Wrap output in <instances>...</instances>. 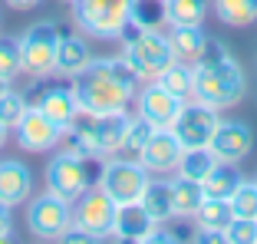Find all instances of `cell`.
Segmentation results:
<instances>
[{"label":"cell","mask_w":257,"mask_h":244,"mask_svg":"<svg viewBox=\"0 0 257 244\" xmlns=\"http://www.w3.org/2000/svg\"><path fill=\"white\" fill-rule=\"evenodd\" d=\"M30 109V102H27V96L17 89H4L0 92V122L7 126V129H17V122L23 119V112Z\"/></svg>","instance_id":"cell-31"},{"label":"cell","mask_w":257,"mask_h":244,"mask_svg":"<svg viewBox=\"0 0 257 244\" xmlns=\"http://www.w3.org/2000/svg\"><path fill=\"white\" fill-rule=\"evenodd\" d=\"M136 83L132 69L125 60H96L73 76V92L83 112L92 115H112V112H128V102H136Z\"/></svg>","instance_id":"cell-1"},{"label":"cell","mask_w":257,"mask_h":244,"mask_svg":"<svg viewBox=\"0 0 257 244\" xmlns=\"http://www.w3.org/2000/svg\"><path fill=\"white\" fill-rule=\"evenodd\" d=\"M218 165L211 149H185L182 152V162H178V172L175 175L182 178H195V182H204V175Z\"/></svg>","instance_id":"cell-29"},{"label":"cell","mask_w":257,"mask_h":244,"mask_svg":"<svg viewBox=\"0 0 257 244\" xmlns=\"http://www.w3.org/2000/svg\"><path fill=\"white\" fill-rule=\"evenodd\" d=\"M112 218H115V201L99 188V182L73 201V228L86 231L92 241H102L112 234Z\"/></svg>","instance_id":"cell-9"},{"label":"cell","mask_w":257,"mask_h":244,"mask_svg":"<svg viewBox=\"0 0 257 244\" xmlns=\"http://www.w3.org/2000/svg\"><path fill=\"white\" fill-rule=\"evenodd\" d=\"M231 211H234V218H254L257 221V182L244 178L237 185V191L231 195Z\"/></svg>","instance_id":"cell-32"},{"label":"cell","mask_w":257,"mask_h":244,"mask_svg":"<svg viewBox=\"0 0 257 244\" xmlns=\"http://www.w3.org/2000/svg\"><path fill=\"white\" fill-rule=\"evenodd\" d=\"M168 43H172L175 60L188 63V66H195L204 56V50H208V37L201 33V27H172L168 30Z\"/></svg>","instance_id":"cell-22"},{"label":"cell","mask_w":257,"mask_h":244,"mask_svg":"<svg viewBox=\"0 0 257 244\" xmlns=\"http://www.w3.org/2000/svg\"><path fill=\"white\" fill-rule=\"evenodd\" d=\"M152 132H155V126H152V122H145L142 115L128 119V129H125V139H122L119 155H122V159L139 162V159H142V152H145V145H149V139H152Z\"/></svg>","instance_id":"cell-27"},{"label":"cell","mask_w":257,"mask_h":244,"mask_svg":"<svg viewBox=\"0 0 257 244\" xmlns=\"http://www.w3.org/2000/svg\"><path fill=\"white\" fill-rule=\"evenodd\" d=\"M211 10L224 27H250L257 20V0H211Z\"/></svg>","instance_id":"cell-26"},{"label":"cell","mask_w":257,"mask_h":244,"mask_svg":"<svg viewBox=\"0 0 257 244\" xmlns=\"http://www.w3.org/2000/svg\"><path fill=\"white\" fill-rule=\"evenodd\" d=\"M218 122H221L218 109L204 106V102H185L178 119L172 122V132L182 142V149H208Z\"/></svg>","instance_id":"cell-11"},{"label":"cell","mask_w":257,"mask_h":244,"mask_svg":"<svg viewBox=\"0 0 257 244\" xmlns=\"http://www.w3.org/2000/svg\"><path fill=\"white\" fill-rule=\"evenodd\" d=\"M204 205V188L195 178L175 175V218H195Z\"/></svg>","instance_id":"cell-24"},{"label":"cell","mask_w":257,"mask_h":244,"mask_svg":"<svg viewBox=\"0 0 257 244\" xmlns=\"http://www.w3.org/2000/svg\"><path fill=\"white\" fill-rule=\"evenodd\" d=\"M159 228L155 218L142 208V201H128V205H115L112 218V237L119 241H149V234Z\"/></svg>","instance_id":"cell-16"},{"label":"cell","mask_w":257,"mask_h":244,"mask_svg":"<svg viewBox=\"0 0 257 244\" xmlns=\"http://www.w3.org/2000/svg\"><path fill=\"white\" fill-rule=\"evenodd\" d=\"M40 0H7V7H14V10H33Z\"/></svg>","instance_id":"cell-36"},{"label":"cell","mask_w":257,"mask_h":244,"mask_svg":"<svg viewBox=\"0 0 257 244\" xmlns=\"http://www.w3.org/2000/svg\"><path fill=\"white\" fill-rule=\"evenodd\" d=\"M69 224H73V201L60 198L53 191L33 198L27 208V228L43 241H60Z\"/></svg>","instance_id":"cell-10"},{"label":"cell","mask_w":257,"mask_h":244,"mask_svg":"<svg viewBox=\"0 0 257 244\" xmlns=\"http://www.w3.org/2000/svg\"><path fill=\"white\" fill-rule=\"evenodd\" d=\"M37 109H40V112H43L50 122H53L60 132H66L69 126H73L76 112H79V102H76L73 86H50V89L40 92Z\"/></svg>","instance_id":"cell-17"},{"label":"cell","mask_w":257,"mask_h":244,"mask_svg":"<svg viewBox=\"0 0 257 244\" xmlns=\"http://www.w3.org/2000/svg\"><path fill=\"white\" fill-rule=\"evenodd\" d=\"M14 136H17V142H20V149H27V152H50V149L60 142L63 132L56 129L37 106H30L23 112V119L17 122Z\"/></svg>","instance_id":"cell-15"},{"label":"cell","mask_w":257,"mask_h":244,"mask_svg":"<svg viewBox=\"0 0 257 244\" xmlns=\"http://www.w3.org/2000/svg\"><path fill=\"white\" fill-rule=\"evenodd\" d=\"M89 63H92V50H89V43H86V37H79V33L60 37L56 73H63V76H76V73H83Z\"/></svg>","instance_id":"cell-21"},{"label":"cell","mask_w":257,"mask_h":244,"mask_svg":"<svg viewBox=\"0 0 257 244\" xmlns=\"http://www.w3.org/2000/svg\"><path fill=\"white\" fill-rule=\"evenodd\" d=\"M208 149L214 152L218 162L237 165V162H244L250 155V149H254V132H250L244 122H237V119H221Z\"/></svg>","instance_id":"cell-13"},{"label":"cell","mask_w":257,"mask_h":244,"mask_svg":"<svg viewBox=\"0 0 257 244\" xmlns=\"http://www.w3.org/2000/svg\"><path fill=\"white\" fill-rule=\"evenodd\" d=\"M128 129V112H112V115H92V112H76L73 126H69V139H73L76 152L96 155V159H112L119 155L122 139Z\"/></svg>","instance_id":"cell-3"},{"label":"cell","mask_w":257,"mask_h":244,"mask_svg":"<svg viewBox=\"0 0 257 244\" xmlns=\"http://www.w3.org/2000/svg\"><path fill=\"white\" fill-rule=\"evenodd\" d=\"M208 14V0H165L168 27H201Z\"/></svg>","instance_id":"cell-25"},{"label":"cell","mask_w":257,"mask_h":244,"mask_svg":"<svg viewBox=\"0 0 257 244\" xmlns=\"http://www.w3.org/2000/svg\"><path fill=\"white\" fill-rule=\"evenodd\" d=\"M244 182V175L237 172L234 165L227 162H218V165L204 175L201 188H204V198H221V201H231V195L237 191V185Z\"/></svg>","instance_id":"cell-23"},{"label":"cell","mask_w":257,"mask_h":244,"mask_svg":"<svg viewBox=\"0 0 257 244\" xmlns=\"http://www.w3.org/2000/svg\"><path fill=\"white\" fill-rule=\"evenodd\" d=\"M142 208L155 218V224H165L175 218V178H149L142 191Z\"/></svg>","instance_id":"cell-19"},{"label":"cell","mask_w":257,"mask_h":244,"mask_svg":"<svg viewBox=\"0 0 257 244\" xmlns=\"http://www.w3.org/2000/svg\"><path fill=\"white\" fill-rule=\"evenodd\" d=\"M14 237V218H10V205L0 201V241H10Z\"/></svg>","instance_id":"cell-35"},{"label":"cell","mask_w":257,"mask_h":244,"mask_svg":"<svg viewBox=\"0 0 257 244\" xmlns=\"http://www.w3.org/2000/svg\"><path fill=\"white\" fill-rule=\"evenodd\" d=\"M165 23V0H132L128 27L136 30H159Z\"/></svg>","instance_id":"cell-30"},{"label":"cell","mask_w":257,"mask_h":244,"mask_svg":"<svg viewBox=\"0 0 257 244\" xmlns=\"http://www.w3.org/2000/svg\"><path fill=\"white\" fill-rule=\"evenodd\" d=\"M132 0H73V20L86 37L119 40L128 27Z\"/></svg>","instance_id":"cell-6"},{"label":"cell","mask_w":257,"mask_h":244,"mask_svg":"<svg viewBox=\"0 0 257 244\" xmlns=\"http://www.w3.org/2000/svg\"><path fill=\"white\" fill-rule=\"evenodd\" d=\"M119 40H125V46H122V60H125V66L132 69V76H136L139 83L159 79L162 73L175 63L168 33H162V30H136V27H132V37L122 33Z\"/></svg>","instance_id":"cell-4"},{"label":"cell","mask_w":257,"mask_h":244,"mask_svg":"<svg viewBox=\"0 0 257 244\" xmlns=\"http://www.w3.org/2000/svg\"><path fill=\"white\" fill-rule=\"evenodd\" d=\"M195 221H198V237H201V241H224V228L234 221L231 201L204 198L201 211L195 214Z\"/></svg>","instance_id":"cell-20"},{"label":"cell","mask_w":257,"mask_h":244,"mask_svg":"<svg viewBox=\"0 0 257 244\" xmlns=\"http://www.w3.org/2000/svg\"><path fill=\"white\" fill-rule=\"evenodd\" d=\"M30 191H33V175L30 168L17 159H4L0 162V201L10 208L30 201Z\"/></svg>","instance_id":"cell-18"},{"label":"cell","mask_w":257,"mask_h":244,"mask_svg":"<svg viewBox=\"0 0 257 244\" xmlns=\"http://www.w3.org/2000/svg\"><path fill=\"white\" fill-rule=\"evenodd\" d=\"M7 132H10V129L4 126V122H0V149H4V142H7Z\"/></svg>","instance_id":"cell-37"},{"label":"cell","mask_w":257,"mask_h":244,"mask_svg":"<svg viewBox=\"0 0 257 244\" xmlns=\"http://www.w3.org/2000/svg\"><path fill=\"white\" fill-rule=\"evenodd\" d=\"M99 172H102V159L86 152H56L46 165V191H53L66 201H76L86 188L99 182Z\"/></svg>","instance_id":"cell-5"},{"label":"cell","mask_w":257,"mask_h":244,"mask_svg":"<svg viewBox=\"0 0 257 244\" xmlns=\"http://www.w3.org/2000/svg\"><path fill=\"white\" fill-rule=\"evenodd\" d=\"M60 37L56 23L40 20L20 40V56H23V73L30 76H50L56 73V50H60Z\"/></svg>","instance_id":"cell-8"},{"label":"cell","mask_w":257,"mask_h":244,"mask_svg":"<svg viewBox=\"0 0 257 244\" xmlns=\"http://www.w3.org/2000/svg\"><path fill=\"white\" fill-rule=\"evenodd\" d=\"M182 152H185V149H182V142L175 139L172 129H155L139 162L145 165L149 175H172V172H178Z\"/></svg>","instance_id":"cell-14"},{"label":"cell","mask_w":257,"mask_h":244,"mask_svg":"<svg viewBox=\"0 0 257 244\" xmlns=\"http://www.w3.org/2000/svg\"><path fill=\"white\" fill-rule=\"evenodd\" d=\"M159 83L165 86L172 96H178V99L188 102L191 89H195V66H188V63H182V60H175L172 66H168L165 73L159 76Z\"/></svg>","instance_id":"cell-28"},{"label":"cell","mask_w":257,"mask_h":244,"mask_svg":"<svg viewBox=\"0 0 257 244\" xmlns=\"http://www.w3.org/2000/svg\"><path fill=\"white\" fill-rule=\"evenodd\" d=\"M224 241L227 244H257V221L254 218H234L224 228Z\"/></svg>","instance_id":"cell-34"},{"label":"cell","mask_w":257,"mask_h":244,"mask_svg":"<svg viewBox=\"0 0 257 244\" xmlns=\"http://www.w3.org/2000/svg\"><path fill=\"white\" fill-rule=\"evenodd\" d=\"M23 73V56H20V40L0 37V76L17 79Z\"/></svg>","instance_id":"cell-33"},{"label":"cell","mask_w":257,"mask_h":244,"mask_svg":"<svg viewBox=\"0 0 257 244\" xmlns=\"http://www.w3.org/2000/svg\"><path fill=\"white\" fill-rule=\"evenodd\" d=\"M182 106H185V99L172 96L159 79L142 83V89L136 92V112L142 115L145 122H152L155 129H172V122L178 119Z\"/></svg>","instance_id":"cell-12"},{"label":"cell","mask_w":257,"mask_h":244,"mask_svg":"<svg viewBox=\"0 0 257 244\" xmlns=\"http://www.w3.org/2000/svg\"><path fill=\"white\" fill-rule=\"evenodd\" d=\"M4 89H10V79H4V76H0V92H4Z\"/></svg>","instance_id":"cell-38"},{"label":"cell","mask_w":257,"mask_h":244,"mask_svg":"<svg viewBox=\"0 0 257 244\" xmlns=\"http://www.w3.org/2000/svg\"><path fill=\"white\" fill-rule=\"evenodd\" d=\"M149 172H145L142 162L122 159V155H112V159L102 162V172H99V188L106 191L115 205H128V201L142 198L145 185H149Z\"/></svg>","instance_id":"cell-7"},{"label":"cell","mask_w":257,"mask_h":244,"mask_svg":"<svg viewBox=\"0 0 257 244\" xmlns=\"http://www.w3.org/2000/svg\"><path fill=\"white\" fill-rule=\"evenodd\" d=\"M244 89H247V83H244L241 63L218 40H208L204 56L195 63V89H191L195 102H204V106L221 112V109L234 106L244 96Z\"/></svg>","instance_id":"cell-2"}]
</instances>
